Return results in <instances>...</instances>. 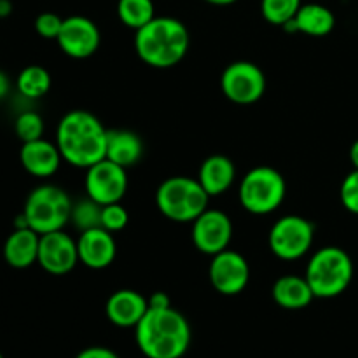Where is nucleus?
<instances>
[{
    "label": "nucleus",
    "mask_w": 358,
    "mask_h": 358,
    "mask_svg": "<svg viewBox=\"0 0 358 358\" xmlns=\"http://www.w3.org/2000/svg\"><path fill=\"white\" fill-rule=\"evenodd\" d=\"M135 339L147 358H182L191 345V325L171 306L149 308L135 327Z\"/></svg>",
    "instance_id": "obj_1"
},
{
    "label": "nucleus",
    "mask_w": 358,
    "mask_h": 358,
    "mask_svg": "<svg viewBox=\"0 0 358 358\" xmlns=\"http://www.w3.org/2000/svg\"><path fill=\"white\" fill-rule=\"evenodd\" d=\"M108 129L100 119L87 110H72L65 114L56 129V145L63 161L76 168H90L107 154Z\"/></svg>",
    "instance_id": "obj_2"
},
{
    "label": "nucleus",
    "mask_w": 358,
    "mask_h": 358,
    "mask_svg": "<svg viewBox=\"0 0 358 358\" xmlns=\"http://www.w3.org/2000/svg\"><path fill=\"white\" fill-rule=\"evenodd\" d=\"M189 49V31L182 21L170 16L154 17L136 30L135 51L154 69H170L180 63Z\"/></svg>",
    "instance_id": "obj_3"
},
{
    "label": "nucleus",
    "mask_w": 358,
    "mask_h": 358,
    "mask_svg": "<svg viewBox=\"0 0 358 358\" xmlns=\"http://www.w3.org/2000/svg\"><path fill=\"white\" fill-rule=\"evenodd\" d=\"M353 261L339 247H324L311 255L304 278L310 283L315 297L332 299L345 292L353 280Z\"/></svg>",
    "instance_id": "obj_4"
},
{
    "label": "nucleus",
    "mask_w": 358,
    "mask_h": 358,
    "mask_svg": "<svg viewBox=\"0 0 358 358\" xmlns=\"http://www.w3.org/2000/svg\"><path fill=\"white\" fill-rule=\"evenodd\" d=\"M208 192L191 177L166 178L156 192L157 208L173 222H194L208 210Z\"/></svg>",
    "instance_id": "obj_5"
},
{
    "label": "nucleus",
    "mask_w": 358,
    "mask_h": 358,
    "mask_svg": "<svg viewBox=\"0 0 358 358\" xmlns=\"http://www.w3.org/2000/svg\"><path fill=\"white\" fill-rule=\"evenodd\" d=\"M72 199L58 185H38L28 194L24 201L23 215L30 229L38 234L62 231L70 222Z\"/></svg>",
    "instance_id": "obj_6"
},
{
    "label": "nucleus",
    "mask_w": 358,
    "mask_h": 358,
    "mask_svg": "<svg viewBox=\"0 0 358 358\" xmlns=\"http://www.w3.org/2000/svg\"><path fill=\"white\" fill-rule=\"evenodd\" d=\"M287 184L283 175L271 166H255L241 178L238 196L247 212L268 215L285 199Z\"/></svg>",
    "instance_id": "obj_7"
},
{
    "label": "nucleus",
    "mask_w": 358,
    "mask_h": 358,
    "mask_svg": "<svg viewBox=\"0 0 358 358\" xmlns=\"http://www.w3.org/2000/svg\"><path fill=\"white\" fill-rule=\"evenodd\" d=\"M315 227L308 219L287 215L276 220L269 231V248L282 261H297L310 252Z\"/></svg>",
    "instance_id": "obj_8"
},
{
    "label": "nucleus",
    "mask_w": 358,
    "mask_h": 358,
    "mask_svg": "<svg viewBox=\"0 0 358 358\" xmlns=\"http://www.w3.org/2000/svg\"><path fill=\"white\" fill-rule=\"evenodd\" d=\"M220 87L227 100L236 105H252L266 91V76L252 62H234L226 66L220 77Z\"/></svg>",
    "instance_id": "obj_9"
},
{
    "label": "nucleus",
    "mask_w": 358,
    "mask_h": 358,
    "mask_svg": "<svg viewBox=\"0 0 358 358\" xmlns=\"http://www.w3.org/2000/svg\"><path fill=\"white\" fill-rule=\"evenodd\" d=\"M87 198L98 205L107 206L112 203H121L128 191V173L126 168L112 163L110 159H101L86 170L84 180Z\"/></svg>",
    "instance_id": "obj_10"
},
{
    "label": "nucleus",
    "mask_w": 358,
    "mask_h": 358,
    "mask_svg": "<svg viewBox=\"0 0 358 358\" xmlns=\"http://www.w3.org/2000/svg\"><path fill=\"white\" fill-rule=\"evenodd\" d=\"M208 275L217 292L222 296H236L243 292L250 282V266L243 255L226 248L212 255Z\"/></svg>",
    "instance_id": "obj_11"
},
{
    "label": "nucleus",
    "mask_w": 358,
    "mask_h": 358,
    "mask_svg": "<svg viewBox=\"0 0 358 358\" xmlns=\"http://www.w3.org/2000/svg\"><path fill=\"white\" fill-rule=\"evenodd\" d=\"M37 262L49 275H66L79 262L77 241L72 236H69L63 229L41 234Z\"/></svg>",
    "instance_id": "obj_12"
},
{
    "label": "nucleus",
    "mask_w": 358,
    "mask_h": 358,
    "mask_svg": "<svg viewBox=\"0 0 358 358\" xmlns=\"http://www.w3.org/2000/svg\"><path fill=\"white\" fill-rule=\"evenodd\" d=\"M58 45L66 56L76 59H84L98 51L101 42L100 30L96 24L86 16H70L63 20L62 30L58 35Z\"/></svg>",
    "instance_id": "obj_13"
},
{
    "label": "nucleus",
    "mask_w": 358,
    "mask_h": 358,
    "mask_svg": "<svg viewBox=\"0 0 358 358\" xmlns=\"http://www.w3.org/2000/svg\"><path fill=\"white\" fill-rule=\"evenodd\" d=\"M233 238V222L220 210H205L192 222V241L201 254L215 255L226 250Z\"/></svg>",
    "instance_id": "obj_14"
},
{
    "label": "nucleus",
    "mask_w": 358,
    "mask_h": 358,
    "mask_svg": "<svg viewBox=\"0 0 358 358\" xmlns=\"http://www.w3.org/2000/svg\"><path fill=\"white\" fill-rule=\"evenodd\" d=\"M77 252H79V262H83L86 268L100 271L114 262L117 245L110 231L94 227L80 233L77 240Z\"/></svg>",
    "instance_id": "obj_15"
},
{
    "label": "nucleus",
    "mask_w": 358,
    "mask_h": 358,
    "mask_svg": "<svg viewBox=\"0 0 358 358\" xmlns=\"http://www.w3.org/2000/svg\"><path fill=\"white\" fill-rule=\"evenodd\" d=\"M149 310V301L142 294L129 289L115 290L105 304V315L108 320L121 329L136 327Z\"/></svg>",
    "instance_id": "obj_16"
},
{
    "label": "nucleus",
    "mask_w": 358,
    "mask_h": 358,
    "mask_svg": "<svg viewBox=\"0 0 358 358\" xmlns=\"http://www.w3.org/2000/svg\"><path fill=\"white\" fill-rule=\"evenodd\" d=\"M20 161L30 175L37 178H48L58 171L63 157L56 143L38 138L21 145Z\"/></svg>",
    "instance_id": "obj_17"
},
{
    "label": "nucleus",
    "mask_w": 358,
    "mask_h": 358,
    "mask_svg": "<svg viewBox=\"0 0 358 358\" xmlns=\"http://www.w3.org/2000/svg\"><path fill=\"white\" fill-rule=\"evenodd\" d=\"M41 234L30 227L14 229L3 243V259L14 269H27L38 259Z\"/></svg>",
    "instance_id": "obj_18"
},
{
    "label": "nucleus",
    "mask_w": 358,
    "mask_h": 358,
    "mask_svg": "<svg viewBox=\"0 0 358 358\" xmlns=\"http://www.w3.org/2000/svg\"><path fill=\"white\" fill-rule=\"evenodd\" d=\"M336 27V16L329 7L322 3H304L294 20L283 24L287 31H301L311 37H325Z\"/></svg>",
    "instance_id": "obj_19"
},
{
    "label": "nucleus",
    "mask_w": 358,
    "mask_h": 358,
    "mask_svg": "<svg viewBox=\"0 0 358 358\" xmlns=\"http://www.w3.org/2000/svg\"><path fill=\"white\" fill-rule=\"evenodd\" d=\"M234 178H236V168L233 161L220 154L206 157L198 175V182L208 192L210 198L224 194L234 184Z\"/></svg>",
    "instance_id": "obj_20"
},
{
    "label": "nucleus",
    "mask_w": 358,
    "mask_h": 358,
    "mask_svg": "<svg viewBox=\"0 0 358 358\" xmlns=\"http://www.w3.org/2000/svg\"><path fill=\"white\" fill-rule=\"evenodd\" d=\"M273 301L285 310H303L315 299L310 283L304 276L285 275L275 282L271 289Z\"/></svg>",
    "instance_id": "obj_21"
},
{
    "label": "nucleus",
    "mask_w": 358,
    "mask_h": 358,
    "mask_svg": "<svg viewBox=\"0 0 358 358\" xmlns=\"http://www.w3.org/2000/svg\"><path fill=\"white\" fill-rule=\"evenodd\" d=\"M143 143L136 133L128 129H112L107 135V154L105 157L122 168H129L140 161Z\"/></svg>",
    "instance_id": "obj_22"
},
{
    "label": "nucleus",
    "mask_w": 358,
    "mask_h": 358,
    "mask_svg": "<svg viewBox=\"0 0 358 358\" xmlns=\"http://www.w3.org/2000/svg\"><path fill=\"white\" fill-rule=\"evenodd\" d=\"M16 87L21 96L28 100H38L51 90V76L41 65L24 66L16 79Z\"/></svg>",
    "instance_id": "obj_23"
},
{
    "label": "nucleus",
    "mask_w": 358,
    "mask_h": 358,
    "mask_svg": "<svg viewBox=\"0 0 358 358\" xmlns=\"http://www.w3.org/2000/svg\"><path fill=\"white\" fill-rule=\"evenodd\" d=\"M117 16L122 24L136 31L156 17V9L152 0H119Z\"/></svg>",
    "instance_id": "obj_24"
},
{
    "label": "nucleus",
    "mask_w": 358,
    "mask_h": 358,
    "mask_svg": "<svg viewBox=\"0 0 358 358\" xmlns=\"http://www.w3.org/2000/svg\"><path fill=\"white\" fill-rule=\"evenodd\" d=\"M301 6V0H261V13L268 23L283 27L294 20Z\"/></svg>",
    "instance_id": "obj_25"
},
{
    "label": "nucleus",
    "mask_w": 358,
    "mask_h": 358,
    "mask_svg": "<svg viewBox=\"0 0 358 358\" xmlns=\"http://www.w3.org/2000/svg\"><path fill=\"white\" fill-rule=\"evenodd\" d=\"M70 222L83 233V231L101 227V205H98L93 199H84L72 206V215Z\"/></svg>",
    "instance_id": "obj_26"
},
{
    "label": "nucleus",
    "mask_w": 358,
    "mask_h": 358,
    "mask_svg": "<svg viewBox=\"0 0 358 358\" xmlns=\"http://www.w3.org/2000/svg\"><path fill=\"white\" fill-rule=\"evenodd\" d=\"M14 131H16V136L23 143L42 138V135H44V119L34 110L23 112L16 117Z\"/></svg>",
    "instance_id": "obj_27"
},
{
    "label": "nucleus",
    "mask_w": 358,
    "mask_h": 358,
    "mask_svg": "<svg viewBox=\"0 0 358 358\" xmlns=\"http://www.w3.org/2000/svg\"><path fill=\"white\" fill-rule=\"evenodd\" d=\"M128 224V212L121 203H112V205L101 206V227L110 233L124 229Z\"/></svg>",
    "instance_id": "obj_28"
},
{
    "label": "nucleus",
    "mask_w": 358,
    "mask_h": 358,
    "mask_svg": "<svg viewBox=\"0 0 358 358\" xmlns=\"http://www.w3.org/2000/svg\"><path fill=\"white\" fill-rule=\"evenodd\" d=\"M339 198L343 206L353 215H358V170H353L343 180L339 189Z\"/></svg>",
    "instance_id": "obj_29"
},
{
    "label": "nucleus",
    "mask_w": 358,
    "mask_h": 358,
    "mask_svg": "<svg viewBox=\"0 0 358 358\" xmlns=\"http://www.w3.org/2000/svg\"><path fill=\"white\" fill-rule=\"evenodd\" d=\"M63 20L55 13H42L35 20V31L44 38H58Z\"/></svg>",
    "instance_id": "obj_30"
},
{
    "label": "nucleus",
    "mask_w": 358,
    "mask_h": 358,
    "mask_svg": "<svg viewBox=\"0 0 358 358\" xmlns=\"http://www.w3.org/2000/svg\"><path fill=\"white\" fill-rule=\"evenodd\" d=\"M76 358H119V355L105 346H90L76 355Z\"/></svg>",
    "instance_id": "obj_31"
},
{
    "label": "nucleus",
    "mask_w": 358,
    "mask_h": 358,
    "mask_svg": "<svg viewBox=\"0 0 358 358\" xmlns=\"http://www.w3.org/2000/svg\"><path fill=\"white\" fill-rule=\"evenodd\" d=\"M147 301H149V308H168V306H171L170 297H168L164 292H154L152 296H150Z\"/></svg>",
    "instance_id": "obj_32"
},
{
    "label": "nucleus",
    "mask_w": 358,
    "mask_h": 358,
    "mask_svg": "<svg viewBox=\"0 0 358 358\" xmlns=\"http://www.w3.org/2000/svg\"><path fill=\"white\" fill-rule=\"evenodd\" d=\"M9 91H10L9 77H7L6 72H2V70H0V100H3V98L7 96V94H9Z\"/></svg>",
    "instance_id": "obj_33"
},
{
    "label": "nucleus",
    "mask_w": 358,
    "mask_h": 358,
    "mask_svg": "<svg viewBox=\"0 0 358 358\" xmlns=\"http://www.w3.org/2000/svg\"><path fill=\"white\" fill-rule=\"evenodd\" d=\"M350 161L353 164V170H358V140H355L350 147Z\"/></svg>",
    "instance_id": "obj_34"
},
{
    "label": "nucleus",
    "mask_w": 358,
    "mask_h": 358,
    "mask_svg": "<svg viewBox=\"0 0 358 358\" xmlns=\"http://www.w3.org/2000/svg\"><path fill=\"white\" fill-rule=\"evenodd\" d=\"M10 13H13L10 0H0V17H7Z\"/></svg>",
    "instance_id": "obj_35"
},
{
    "label": "nucleus",
    "mask_w": 358,
    "mask_h": 358,
    "mask_svg": "<svg viewBox=\"0 0 358 358\" xmlns=\"http://www.w3.org/2000/svg\"><path fill=\"white\" fill-rule=\"evenodd\" d=\"M205 2L212 3V6H231V3L238 2V0H205Z\"/></svg>",
    "instance_id": "obj_36"
},
{
    "label": "nucleus",
    "mask_w": 358,
    "mask_h": 358,
    "mask_svg": "<svg viewBox=\"0 0 358 358\" xmlns=\"http://www.w3.org/2000/svg\"><path fill=\"white\" fill-rule=\"evenodd\" d=\"M0 358H3V355H2V353H0Z\"/></svg>",
    "instance_id": "obj_37"
}]
</instances>
